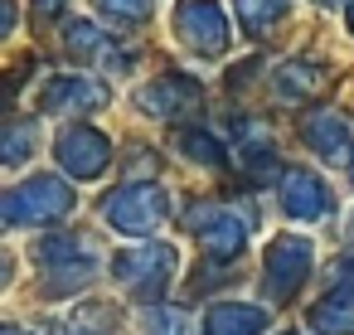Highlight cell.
Listing matches in <instances>:
<instances>
[{
  "label": "cell",
  "mask_w": 354,
  "mask_h": 335,
  "mask_svg": "<svg viewBox=\"0 0 354 335\" xmlns=\"http://www.w3.org/2000/svg\"><path fill=\"white\" fill-rule=\"evenodd\" d=\"M6 335H25V330H20V325H6Z\"/></svg>",
  "instance_id": "cb8c5ba5"
},
{
  "label": "cell",
  "mask_w": 354,
  "mask_h": 335,
  "mask_svg": "<svg viewBox=\"0 0 354 335\" xmlns=\"http://www.w3.org/2000/svg\"><path fill=\"white\" fill-rule=\"evenodd\" d=\"M185 224L199 233V243H204L209 257H238L243 243H248V224L233 219V209H218V204H199V214L189 209Z\"/></svg>",
  "instance_id": "9c48e42d"
},
{
  "label": "cell",
  "mask_w": 354,
  "mask_h": 335,
  "mask_svg": "<svg viewBox=\"0 0 354 335\" xmlns=\"http://www.w3.org/2000/svg\"><path fill=\"white\" fill-rule=\"evenodd\" d=\"M180 151H185L194 165H209V170H218V165L228 161L223 141H218L214 132H204V127H185V132H180Z\"/></svg>",
  "instance_id": "e0dca14e"
},
{
  "label": "cell",
  "mask_w": 354,
  "mask_h": 335,
  "mask_svg": "<svg viewBox=\"0 0 354 335\" xmlns=\"http://www.w3.org/2000/svg\"><path fill=\"white\" fill-rule=\"evenodd\" d=\"M35 262H39L49 291H73V287H83V282L97 272V257L88 253L83 238H49Z\"/></svg>",
  "instance_id": "8992f818"
},
{
  "label": "cell",
  "mask_w": 354,
  "mask_h": 335,
  "mask_svg": "<svg viewBox=\"0 0 354 335\" xmlns=\"http://www.w3.org/2000/svg\"><path fill=\"white\" fill-rule=\"evenodd\" d=\"M64 44H68L78 59H107V64L127 69V59H117L112 39H107L102 25H93V20H68V25H64Z\"/></svg>",
  "instance_id": "9a60e30c"
},
{
  "label": "cell",
  "mask_w": 354,
  "mask_h": 335,
  "mask_svg": "<svg viewBox=\"0 0 354 335\" xmlns=\"http://www.w3.org/2000/svg\"><path fill=\"white\" fill-rule=\"evenodd\" d=\"M39 107L54 112V117H83V112L107 107V88L97 78H88V73H59V78L44 83V102Z\"/></svg>",
  "instance_id": "30bf717a"
},
{
  "label": "cell",
  "mask_w": 354,
  "mask_h": 335,
  "mask_svg": "<svg viewBox=\"0 0 354 335\" xmlns=\"http://www.w3.org/2000/svg\"><path fill=\"white\" fill-rule=\"evenodd\" d=\"M310 330H320V335H354V296L330 291L325 301H315V311H310Z\"/></svg>",
  "instance_id": "2e32d148"
},
{
  "label": "cell",
  "mask_w": 354,
  "mask_h": 335,
  "mask_svg": "<svg viewBox=\"0 0 354 335\" xmlns=\"http://www.w3.org/2000/svg\"><path fill=\"white\" fill-rule=\"evenodd\" d=\"M35 141H39V122H15V127H6V141H0V161H6V165H25L30 151H35Z\"/></svg>",
  "instance_id": "d6986e66"
},
{
  "label": "cell",
  "mask_w": 354,
  "mask_h": 335,
  "mask_svg": "<svg viewBox=\"0 0 354 335\" xmlns=\"http://www.w3.org/2000/svg\"><path fill=\"white\" fill-rule=\"evenodd\" d=\"M146 320H151V335H189V316H185V311L160 306V311H151Z\"/></svg>",
  "instance_id": "44dd1931"
},
{
  "label": "cell",
  "mask_w": 354,
  "mask_h": 335,
  "mask_svg": "<svg viewBox=\"0 0 354 335\" xmlns=\"http://www.w3.org/2000/svg\"><path fill=\"white\" fill-rule=\"evenodd\" d=\"M310 262H315V248H310L306 238H296V233L277 238V243L267 248V296H272V301L296 296V287L310 277Z\"/></svg>",
  "instance_id": "52a82bcc"
},
{
  "label": "cell",
  "mask_w": 354,
  "mask_h": 335,
  "mask_svg": "<svg viewBox=\"0 0 354 335\" xmlns=\"http://www.w3.org/2000/svg\"><path fill=\"white\" fill-rule=\"evenodd\" d=\"M344 25H349V35H354V0L344 6Z\"/></svg>",
  "instance_id": "603a6c76"
},
{
  "label": "cell",
  "mask_w": 354,
  "mask_h": 335,
  "mask_svg": "<svg viewBox=\"0 0 354 335\" xmlns=\"http://www.w3.org/2000/svg\"><path fill=\"white\" fill-rule=\"evenodd\" d=\"M136 107L146 112V117H156V122H175V117H185L189 107H199V83L189 78V73H156L151 83H141V93H136Z\"/></svg>",
  "instance_id": "ba28073f"
},
{
  "label": "cell",
  "mask_w": 354,
  "mask_h": 335,
  "mask_svg": "<svg viewBox=\"0 0 354 335\" xmlns=\"http://www.w3.org/2000/svg\"><path fill=\"white\" fill-rule=\"evenodd\" d=\"M291 335H296V330H291Z\"/></svg>",
  "instance_id": "484cf974"
},
{
  "label": "cell",
  "mask_w": 354,
  "mask_h": 335,
  "mask_svg": "<svg viewBox=\"0 0 354 335\" xmlns=\"http://www.w3.org/2000/svg\"><path fill=\"white\" fill-rule=\"evenodd\" d=\"M54 161H59V170L73 175V180H97V175L107 170V161H112V141H107L97 127L73 122V127L54 141Z\"/></svg>",
  "instance_id": "5b68a950"
},
{
  "label": "cell",
  "mask_w": 354,
  "mask_h": 335,
  "mask_svg": "<svg viewBox=\"0 0 354 335\" xmlns=\"http://www.w3.org/2000/svg\"><path fill=\"white\" fill-rule=\"evenodd\" d=\"M93 6H97V15H107V20L136 25V20H146V10H151V0H93Z\"/></svg>",
  "instance_id": "ffe728a7"
},
{
  "label": "cell",
  "mask_w": 354,
  "mask_h": 335,
  "mask_svg": "<svg viewBox=\"0 0 354 335\" xmlns=\"http://www.w3.org/2000/svg\"><path fill=\"white\" fill-rule=\"evenodd\" d=\"M233 15L248 35H267L286 15V0H233Z\"/></svg>",
  "instance_id": "ac0fdd59"
},
{
  "label": "cell",
  "mask_w": 354,
  "mask_h": 335,
  "mask_svg": "<svg viewBox=\"0 0 354 335\" xmlns=\"http://www.w3.org/2000/svg\"><path fill=\"white\" fill-rule=\"evenodd\" d=\"M175 39L199 54V59H218L228 49V15L218 0H180L175 6Z\"/></svg>",
  "instance_id": "7a4b0ae2"
},
{
  "label": "cell",
  "mask_w": 354,
  "mask_h": 335,
  "mask_svg": "<svg viewBox=\"0 0 354 335\" xmlns=\"http://www.w3.org/2000/svg\"><path fill=\"white\" fill-rule=\"evenodd\" d=\"M325 83H330V69L315 64V59H286V64L272 69V93H277V102H306V98L325 93Z\"/></svg>",
  "instance_id": "4fadbf2b"
},
{
  "label": "cell",
  "mask_w": 354,
  "mask_h": 335,
  "mask_svg": "<svg viewBox=\"0 0 354 335\" xmlns=\"http://www.w3.org/2000/svg\"><path fill=\"white\" fill-rule=\"evenodd\" d=\"M267 325V311L262 306H243V301H223L209 311L204 320V335H262Z\"/></svg>",
  "instance_id": "5bb4252c"
},
{
  "label": "cell",
  "mask_w": 354,
  "mask_h": 335,
  "mask_svg": "<svg viewBox=\"0 0 354 335\" xmlns=\"http://www.w3.org/2000/svg\"><path fill=\"white\" fill-rule=\"evenodd\" d=\"M102 219L117 233H151L165 219V190L151 185V180H131V185H122L102 199Z\"/></svg>",
  "instance_id": "3957f363"
},
{
  "label": "cell",
  "mask_w": 354,
  "mask_h": 335,
  "mask_svg": "<svg viewBox=\"0 0 354 335\" xmlns=\"http://www.w3.org/2000/svg\"><path fill=\"white\" fill-rule=\"evenodd\" d=\"M330 6H335V0H330ZM344 6H349V0H344Z\"/></svg>",
  "instance_id": "d4e9b609"
},
{
  "label": "cell",
  "mask_w": 354,
  "mask_h": 335,
  "mask_svg": "<svg viewBox=\"0 0 354 335\" xmlns=\"http://www.w3.org/2000/svg\"><path fill=\"white\" fill-rule=\"evenodd\" d=\"M64 0H35V15H59Z\"/></svg>",
  "instance_id": "7402d4cb"
},
{
  "label": "cell",
  "mask_w": 354,
  "mask_h": 335,
  "mask_svg": "<svg viewBox=\"0 0 354 335\" xmlns=\"http://www.w3.org/2000/svg\"><path fill=\"white\" fill-rule=\"evenodd\" d=\"M301 136H306V146H310L320 161H330V165H349V161H354V127H349V117H339V112H310V117L301 122Z\"/></svg>",
  "instance_id": "8fae6325"
},
{
  "label": "cell",
  "mask_w": 354,
  "mask_h": 335,
  "mask_svg": "<svg viewBox=\"0 0 354 335\" xmlns=\"http://www.w3.org/2000/svg\"><path fill=\"white\" fill-rule=\"evenodd\" d=\"M175 267H180V257H175V248H170V243L122 248V253H117V262H112L117 282H122V287H131V291H141V296L160 291V287L175 277Z\"/></svg>",
  "instance_id": "277c9868"
},
{
  "label": "cell",
  "mask_w": 354,
  "mask_h": 335,
  "mask_svg": "<svg viewBox=\"0 0 354 335\" xmlns=\"http://www.w3.org/2000/svg\"><path fill=\"white\" fill-rule=\"evenodd\" d=\"M0 204H6V219L10 224H54V219H64L73 209V190L59 175H30V180H20Z\"/></svg>",
  "instance_id": "6da1fadb"
},
{
  "label": "cell",
  "mask_w": 354,
  "mask_h": 335,
  "mask_svg": "<svg viewBox=\"0 0 354 335\" xmlns=\"http://www.w3.org/2000/svg\"><path fill=\"white\" fill-rule=\"evenodd\" d=\"M281 209L291 219H325L335 209V199H330V185L315 170H286L281 175Z\"/></svg>",
  "instance_id": "7c38bea8"
}]
</instances>
